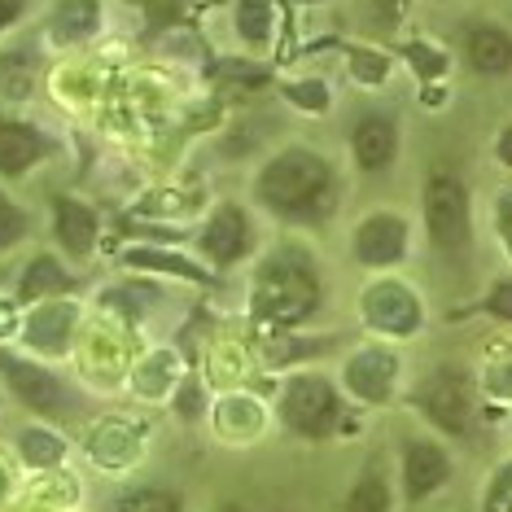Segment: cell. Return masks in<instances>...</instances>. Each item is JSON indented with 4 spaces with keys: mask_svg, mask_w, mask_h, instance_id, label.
<instances>
[{
    "mask_svg": "<svg viewBox=\"0 0 512 512\" xmlns=\"http://www.w3.org/2000/svg\"><path fill=\"white\" fill-rule=\"evenodd\" d=\"M421 407L429 412V421L442 425L447 434H469L473 421V399H469V381L460 372H438L429 377V386L421 390Z\"/></svg>",
    "mask_w": 512,
    "mask_h": 512,
    "instance_id": "obj_5",
    "label": "cell"
},
{
    "mask_svg": "<svg viewBox=\"0 0 512 512\" xmlns=\"http://www.w3.org/2000/svg\"><path fill=\"white\" fill-rule=\"evenodd\" d=\"M75 281L57 267V259H36L27 267V276H22V285H18V294L22 298H44V294H62V289H71Z\"/></svg>",
    "mask_w": 512,
    "mask_h": 512,
    "instance_id": "obj_18",
    "label": "cell"
},
{
    "mask_svg": "<svg viewBox=\"0 0 512 512\" xmlns=\"http://www.w3.org/2000/svg\"><path fill=\"white\" fill-rule=\"evenodd\" d=\"M49 141L36 132V127H22V123H0V171L5 176H22L31 162L44 158Z\"/></svg>",
    "mask_w": 512,
    "mask_h": 512,
    "instance_id": "obj_15",
    "label": "cell"
},
{
    "mask_svg": "<svg viewBox=\"0 0 512 512\" xmlns=\"http://www.w3.org/2000/svg\"><path fill=\"white\" fill-rule=\"evenodd\" d=\"M464 53H469V66L477 75H508L512 71V36L491 27V22L464 31Z\"/></svg>",
    "mask_w": 512,
    "mask_h": 512,
    "instance_id": "obj_11",
    "label": "cell"
},
{
    "mask_svg": "<svg viewBox=\"0 0 512 512\" xmlns=\"http://www.w3.org/2000/svg\"><path fill=\"white\" fill-rule=\"evenodd\" d=\"M22 460L27 464H36V469H49V464H57L62 460V438L57 434H44V429H27V434H22Z\"/></svg>",
    "mask_w": 512,
    "mask_h": 512,
    "instance_id": "obj_21",
    "label": "cell"
},
{
    "mask_svg": "<svg viewBox=\"0 0 512 512\" xmlns=\"http://www.w3.org/2000/svg\"><path fill=\"white\" fill-rule=\"evenodd\" d=\"M346 386H351L359 399L368 403H381L390 399V386H394V359L386 351H364L351 359V368H346Z\"/></svg>",
    "mask_w": 512,
    "mask_h": 512,
    "instance_id": "obj_14",
    "label": "cell"
},
{
    "mask_svg": "<svg viewBox=\"0 0 512 512\" xmlns=\"http://www.w3.org/2000/svg\"><path fill=\"white\" fill-rule=\"evenodd\" d=\"M351 141H355V158H359V167L364 171L390 167V158H394V123L386 119V114H364V119L355 123Z\"/></svg>",
    "mask_w": 512,
    "mask_h": 512,
    "instance_id": "obj_13",
    "label": "cell"
},
{
    "mask_svg": "<svg viewBox=\"0 0 512 512\" xmlns=\"http://www.w3.org/2000/svg\"><path fill=\"white\" fill-rule=\"evenodd\" d=\"M22 232H27V215L0 193V250H9L14 241H22Z\"/></svg>",
    "mask_w": 512,
    "mask_h": 512,
    "instance_id": "obj_24",
    "label": "cell"
},
{
    "mask_svg": "<svg viewBox=\"0 0 512 512\" xmlns=\"http://www.w3.org/2000/svg\"><path fill=\"white\" fill-rule=\"evenodd\" d=\"M486 311H491L495 320H512V281L495 285V294L486 298Z\"/></svg>",
    "mask_w": 512,
    "mask_h": 512,
    "instance_id": "obj_26",
    "label": "cell"
},
{
    "mask_svg": "<svg viewBox=\"0 0 512 512\" xmlns=\"http://www.w3.org/2000/svg\"><path fill=\"white\" fill-rule=\"evenodd\" d=\"M127 263L132 267H149V272H176L184 281H202V267H193L189 259H180V254H162V250H132L127 254Z\"/></svg>",
    "mask_w": 512,
    "mask_h": 512,
    "instance_id": "obj_19",
    "label": "cell"
},
{
    "mask_svg": "<svg viewBox=\"0 0 512 512\" xmlns=\"http://www.w3.org/2000/svg\"><path fill=\"white\" fill-rule=\"evenodd\" d=\"M499 232H504L508 250H512V193L499 197Z\"/></svg>",
    "mask_w": 512,
    "mask_h": 512,
    "instance_id": "obj_28",
    "label": "cell"
},
{
    "mask_svg": "<svg viewBox=\"0 0 512 512\" xmlns=\"http://www.w3.org/2000/svg\"><path fill=\"white\" fill-rule=\"evenodd\" d=\"M237 27H241V36H246L250 44H263L267 31H272V5H267V0H241L237 5Z\"/></svg>",
    "mask_w": 512,
    "mask_h": 512,
    "instance_id": "obj_22",
    "label": "cell"
},
{
    "mask_svg": "<svg viewBox=\"0 0 512 512\" xmlns=\"http://www.w3.org/2000/svg\"><path fill=\"white\" fill-rule=\"evenodd\" d=\"M281 416L294 434L324 438L337 425V416H342V403H337V390L324 377H298L289 381L281 399Z\"/></svg>",
    "mask_w": 512,
    "mask_h": 512,
    "instance_id": "obj_4",
    "label": "cell"
},
{
    "mask_svg": "<svg viewBox=\"0 0 512 512\" xmlns=\"http://www.w3.org/2000/svg\"><path fill=\"white\" fill-rule=\"evenodd\" d=\"M364 316H368V324H377V329H386V333H412L416 324H421V302L399 285H377L364 298Z\"/></svg>",
    "mask_w": 512,
    "mask_h": 512,
    "instance_id": "obj_8",
    "label": "cell"
},
{
    "mask_svg": "<svg viewBox=\"0 0 512 512\" xmlns=\"http://www.w3.org/2000/svg\"><path fill=\"white\" fill-rule=\"evenodd\" d=\"M425 219H429V237L442 254H464L469 246V197L456 176H438L425 184Z\"/></svg>",
    "mask_w": 512,
    "mask_h": 512,
    "instance_id": "obj_3",
    "label": "cell"
},
{
    "mask_svg": "<svg viewBox=\"0 0 512 512\" xmlns=\"http://www.w3.org/2000/svg\"><path fill=\"white\" fill-rule=\"evenodd\" d=\"M329 193H333V171L311 149H285V154L267 162V171L259 176V197L276 215H289V219L320 215Z\"/></svg>",
    "mask_w": 512,
    "mask_h": 512,
    "instance_id": "obj_1",
    "label": "cell"
},
{
    "mask_svg": "<svg viewBox=\"0 0 512 512\" xmlns=\"http://www.w3.org/2000/svg\"><path fill=\"white\" fill-rule=\"evenodd\" d=\"M202 250L211 254L215 267H232L241 254L250 250V224H246V215H241L237 206H224V211H219L211 224H206Z\"/></svg>",
    "mask_w": 512,
    "mask_h": 512,
    "instance_id": "obj_10",
    "label": "cell"
},
{
    "mask_svg": "<svg viewBox=\"0 0 512 512\" xmlns=\"http://www.w3.org/2000/svg\"><path fill=\"white\" fill-rule=\"evenodd\" d=\"M101 22V5L97 0H62L53 9V40L62 44H75V40H88Z\"/></svg>",
    "mask_w": 512,
    "mask_h": 512,
    "instance_id": "obj_17",
    "label": "cell"
},
{
    "mask_svg": "<svg viewBox=\"0 0 512 512\" xmlns=\"http://www.w3.org/2000/svg\"><path fill=\"white\" fill-rule=\"evenodd\" d=\"M499 158H504L508 167H512V127H508L504 136H499Z\"/></svg>",
    "mask_w": 512,
    "mask_h": 512,
    "instance_id": "obj_30",
    "label": "cell"
},
{
    "mask_svg": "<svg viewBox=\"0 0 512 512\" xmlns=\"http://www.w3.org/2000/svg\"><path fill=\"white\" fill-rule=\"evenodd\" d=\"M22 9H27V0H0V31L9 27V22H14Z\"/></svg>",
    "mask_w": 512,
    "mask_h": 512,
    "instance_id": "obj_29",
    "label": "cell"
},
{
    "mask_svg": "<svg viewBox=\"0 0 512 512\" xmlns=\"http://www.w3.org/2000/svg\"><path fill=\"white\" fill-rule=\"evenodd\" d=\"M219 512H241V508H219Z\"/></svg>",
    "mask_w": 512,
    "mask_h": 512,
    "instance_id": "obj_31",
    "label": "cell"
},
{
    "mask_svg": "<svg viewBox=\"0 0 512 512\" xmlns=\"http://www.w3.org/2000/svg\"><path fill=\"white\" fill-rule=\"evenodd\" d=\"M320 302V285H316V272L298 259H272L259 272V285H254V311L263 320H276V324H294V320H307Z\"/></svg>",
    "mask_w": 512,
    "mask_h": 512,
    "instance_id": "obj_2",
    "label": "cell"
},
{
    "mask_svg": "<svg viewBox=\"0 0 512 512\" xmlns=\"http://www.w3.org/2000/svg\"><path fill=\"white\" fill-rule=\"evenodd\" d=\"M71 329H75V307H44L27 324V342L49 355H62L66 342H71Z\"/></svg>",
    "mask_w": 512,
    "mask_h": 512,
    "instance_id": "obj_16",
    "label": "cell"
},
{
    "mask_svg": "<svg viewBox=\"0 0 512 512\" xmlns=\"http://www.w3.org/2000/svg\"><path fill=\"white\" fill-rule=\"evenodd\" d=\"M486 512H512V464L495 473L491 495H486Z\"/></svg>",
    "mask_w": 512,
    "mask_h": 512,
    "instance_id": "obj_25",
    "label": "cell"
},
{
    "mask_svg": "<svg viewBox=\"0 0 512 512\" xmlns=\"http://www.w3.org/2000/svg\"><path fill=\"white\" fill-rule=\"evenodd\" d=\"M289 97H298V106H307V110H324V88H320V84L289 88Z\"/></svg>",
    "mask_w": 512,
    "mask_h": 512,
    "instance_id": "obj_27",
    "label": "cell"
},
{
    "mask_svg": "<svg viewBox=\"0 0 512 512\" xmlns=\"http://www.w3.org/2000/svg\"><path fill=\"white\" fill-rule=\"evenodd\" d=\"M451 464L447 456H442V447H434V442H407L403 451V491L407 499H425L434 495L442 482H447Z\"/></svg>",
    "mask_w": 512,
    "mask_h": 512,
    "instance_id": "obj_9",
    "label": "cell"
},
{
    "mask_svg": "<svg viewBox=\"0 0 512 512\" xmlns=\"http://www.w3.org/2000/svg\"><path fill=\"white\" fill-rule=\"evenodd\" d=\"M0 372H5L9 390L27 407H36V412H62L66 407V390L53 372L27 364V359H14V355H0Z\"/></svg>",
    "mask_w": 512,
    "mask_h": 512,
    "instance_id": "obj_6",
    "label": "cell"
},
{
    "mask_svg": "<svg viewBox=\"0 0 512 512\" xmlns=\"http://www.w3.org/2000/svg\"><path fill=\"white\" fill-rule=\"evenodd\" d=\"M110 512H180V499L167 491H132L123 495Z\"/></svg>",
    "mask_w": 512,
    "mask_h": 512,
    "instance_id": "obj_23",
    "label": "cell"
},
{
    "mask_svg": "<svg viewBox=\"0 0 512 512\" xmlns=\"http://www.w3.org/2000/svg\"><path fill=\"white\" fill-rule=\"evenodd\" d=\"M390 508V491H386V477L381 473H364L359 486L346 499V512H386Z\"/></svg>",
    "mask_w": 512,
    "mask_h": 512,
    "instance_id": "obj_20",
    "label": "cell"
},
{
    "mask_svg": "<svg viewBox=\"0 0 512 512\" xmlns=\"http://www.w3.org/2000/svg\"><path fill=\"white\" fill-rule=\"evenodd\" d=\"M355 254L368 267H390L407 254V224L399 215H372L355 232Z\"/></svg>",
    "mask_w": 512,
    "mask_h": 512,
    "instance_id": "obj_7",
    "label": "cell"
},
{
    "mask_svg": "<svg viewBox=\"0 0 512 512\" xmlns=\"http://www.w3.org/2000/svg\"><path fill=\"white\" fill-rule=\"evenodd\" d=\"M53 228H57V241L71 254H88L97 246V215H92V206L75 202V197H57L53 202Z\"/></svg>",
    "mask_w": 512,
    "mask_h": 512,
    "instance_id": "obj_12",
    "label": "cell"
}]
</instances>
